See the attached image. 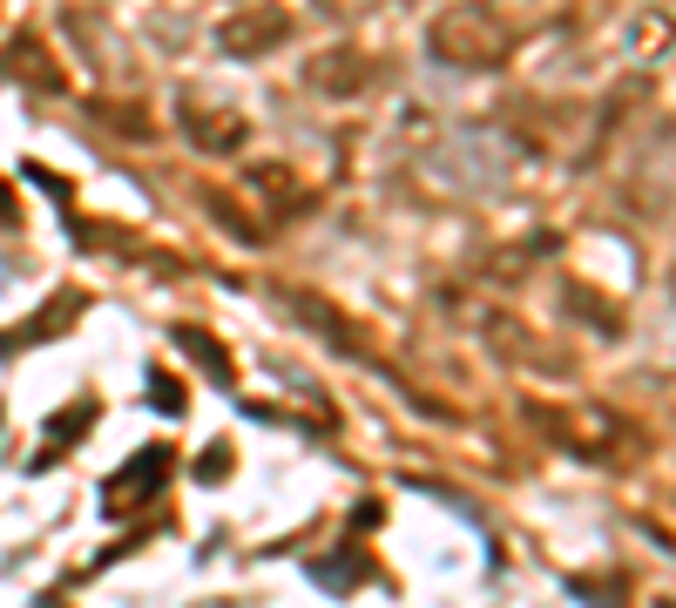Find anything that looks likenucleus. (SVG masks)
Masks as SVG:
<instances>
[{"label": "nucleus", "instance_id": "1", "mask_svg": "<svg viewBox=\"0 0 676 608\" xmlns=\"http://www.w3.org/2000/svg\"><path fill=\"white\" fill-rule=\"evenodd\" d=\"M265 41H285V14H265V21H237V28H230V48H237V54H258Z\"/></svg>", "mask_w": 676, "mask_h": 608}]
</instances>
